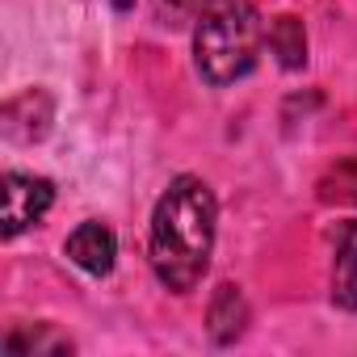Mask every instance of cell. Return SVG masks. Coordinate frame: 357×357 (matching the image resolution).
<instances>
[{
	"mask_svg": "<svg viewBox=\"0 0 357 357\" xmlns=\"http://www.w3.org/2000/svg\"><path fill=\"white\" fill-rule=\"evenodd\" d=\"M265 38H269V51L278 55V63H282L286 72H298V68L307 63V30H303L298 17H290V13L273 17Z\"/></svg>",
	"mask_w": 357,
	"mask_h": 357,
	"instance_id": "cell-7",
	"label": "cell"
},
{
	"mask_svg": "<svg viewBox=\"0 0 357 357\" xmlns=\"http://www.w3.org/2000/svg\"><path fill=\"white\" fill-rule=\"evenodd\" d=\"M55 202V185L47 176H34V172H5V215H0V231L5 240L22 236L30 223H38Z\"/></svg>",
	"mask_w": 357,
	"mask_h": 357,
	"instance_id": "cell-3",
	"label": "cell"
},
{
	"mask_svg": "<svg viewBox=\"0 0 357 357\" xmlns=\"http://www.w3.org/2000/svg\"><path fill=\"white\" fill-rule=\"evenodd\" d=\"M319 202L328 206H357V160H340L319 176Z\"/></svg>",
	"mask_w": 357,
	"mask_h": 357,
	"instance_id": "cell-9",
	"label": "cell"
},
{
	"mask_svg": "<svg viewBox=\"0 0 357 357\" xmlns=\"http://www.w3.org/2000/svg\"><path fill=\"white\" fill-rule=\"evenodd\" d=\"M244 324H248V298H244V290H240V286L223 282V286L215 290V298H211L206 332H211V340H215V344H231V340H240Z\"/></svg>",
	"mask_w": 357,
	"mask_h": 357,
	"instance_id": "cell-5",
	"label": "cell"
},
{
	"mask_svg": "<svg viewBox=\"0 0 357 357\" xmlns=\"http://www.w3.org/2000/svg\"><path fill=\"white\" fill-rule=\"evenodd\" d=\"M215 223H219V202L202 176H172L168 190L160 194L151 211V236H147V257L172 294H190L215 252Z\"/></svg>",
	"mask_w": 357,
	"mask_h": 357,
	"instance_id": "cell-1",
	"label": "cell"
},
{
	"mask_svg": "<svg viewBox=\"0 0 357 357\" xmlns=\"http://www.w3.org/2000/svg\"><path fill=\"white\" fill-rule=\"evenodd\" d=\"M332 303L357 311V219L340 227L336 240V269H332Z\"/></svg>",
	"mask_w": 357,
	"mask_h": 357,
	"instance_id": "cell-6",
	"label": "cell"
},
{
	"mask_svg": "<svg viewBox=\"0 0 357 357\" xmlns=\"http://www.w3.org/2000/svg\"><path fill=\"white\" fill-rule=\"evenodd\" d=\"M5 349L13 357H34V353L43 357V353H72V340L59 336L51 324H26V328H13L5 336Z\"/></svg>",
	"mask_w": 357,
	"mask_h": 357,
	"instance_id": "cell-8",
	"label": "cell"
},
{
	"mask_svg": "<svg viewBox=\"0 0 357 357\" xmlns=\"http://www.w3.org/2000/svg\"><path fill=\"white\" fill-rule=\"evenodd\" d=\"M261 38L265 30L252 0H206L194 30V63L215 89L236 84L257 68Z\"/></svg>",
	"mask_w": 357,
	"mask_h": 357,
	"instance_id": "cell-2",
	"label": "cell"
},
{
	"mask_svg": "<svg viewBox=\"0 0 357 357\" xmlns=\"http://www.w3.org/2000/svg\"><path fill=\"white\" fill-rule=\"evenodd\" d=\"M114 257H118V240H114V231H109L105 223H97V219L80 223V227L68 236V261H72L76 269L93 273V278H105V273L114 269Z\"/></svg>",
	"mask_w": 357,
	"mask_h": 357,
	"instance_id": "cell-4",
	"label": "cell"
}]
</instances>
